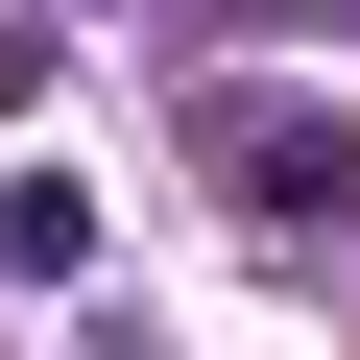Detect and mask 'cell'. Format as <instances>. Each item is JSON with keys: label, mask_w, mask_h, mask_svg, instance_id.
<instances>
[{"label": "cell", "mask_w": 360, "mask_h": 360, "mask_svg": "<svg viewBox=\"0 0 360 360\" xmlns=\"http://www.w3.org/2000/svg\"><path fill=\"white\" fill-rule=\"evenodd\" d=\"M193 168H217L264 240H336V217H360V120H336V96H264V72L193 96Z\"/></svg>", "instance_id": "obj_1"}]
</instances>
